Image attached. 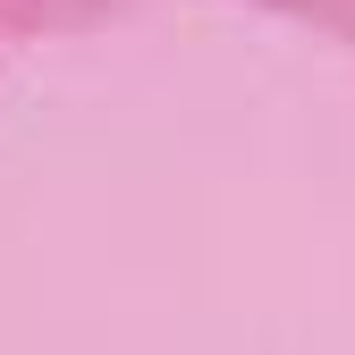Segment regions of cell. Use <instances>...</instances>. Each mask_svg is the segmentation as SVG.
<instances>
[]
</instances>
